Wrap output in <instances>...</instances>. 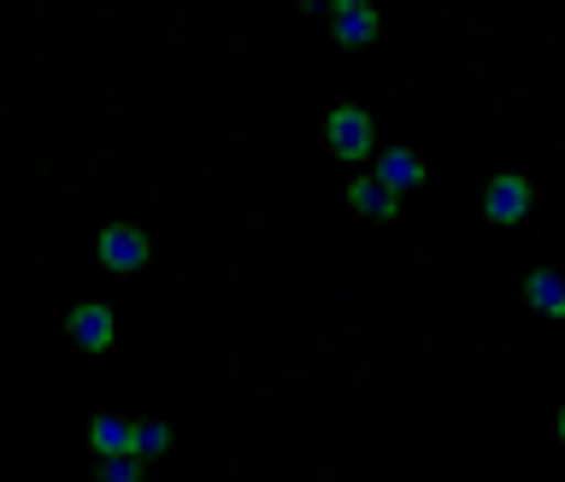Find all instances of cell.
I'll use <instances>...</instances> for the list:
<instances>
[{"label": "cell", "instance_id": "cell-12", "mask_svg": "<svg viewBox=\"0 0 565 482\" xmlns=\"http://www.w3.org/2000/svg\"><path fill=\"white\" fill-rule=\"evenodd\" d=\"M559 441H565V412H559Z\"/></svg>", "mask_w": 565, "mask_h": 482}, {"label": "cell", "instance_id": "cell-1", "mask_svg": "<svg viewBox=\"0 0 565 482\" xmlns=\"http://www.w3.org/2000/svg\"><path fill=\"white\" fill-rule=\"evenodd\" d=\"M330 147L341 153V160H366L371 153V118L359 107H336L330 112Z\"/></svg>", "mask_w": 565, "mask_h": 482}, {"label": "cell", "instance_id": "cell-4", "mask_svg": "<svg viewBox=\"0 0 565 482\" xmlns=\"http://www.w3.org/2000/svg\"><path fill=\"white\" fill-rule=\"evenodd\" d=\"M65 330H72V341H77V348H89V353L112 348V313H107V306H77Z\"/></svg>", "mask_w": 565, "mask_h": 482}, {"label": "cell", "instance_id": "cell-7", "mask_svg": "<svg viewBox=\"0 0 565 482\" xmlns=\"http://www.w3.org/2000/svg\"><path fill=\"white\" fill-rule=\"evenodd\" d=\"M377 36V12L371 7H336V42L341 47H366Z\"/></svg>", "mask_w": 565, "mask_h": 482}, {"label": "cell", "instance_id": "cell-10", "mask_svg": "<svg viewBox=\"0 0 565 482\" xmlns=\"http://www.w3.org/2000/svg\"><path fill=\"white\" fill-rule=\"evenodd\" d=\"M165 447H171L165 424H130V453L135 459H153V453H165Z\"/></svg>", "mask_w": 565, "mask_h": 482}, {"label": "cell", "instance_id": "cell-3", "mask_svg": "<svg viewBox=\"0 0 565 482\" xmlns=\"http://www.w3.org/2000/svg\"><path fill=\"white\" fill-rule=\"evenodd\" d=\"M483 212L495 223H519L530 212V183L524 177H495L489 183V195H483Z\"/></svg>", "mask_w": 565, "mask_h": 482}, {"label": "cell", "instance_id": "cell-11", "mask_svg": "<svg viewBox=\"0 0 565 482\" xmlns=\"http://www.w3.org/2000/svg\"><path fill=\"white\" fill-rule=\"evenodd\" d=\"M100 476H107V482H142V459H135V453H112L107 464H100Z\"/></svg>", "mask_w": 565, "mask_h": 482}, {"label": "cell", "instance_id": "cell-5", "mask_svg": "<svg viewBox=\"0 0 565 482\" xmlns=\"http://www.w3.org/2000/svg\"><path fill=\"white\" fill-rule=\"evenodd\" d=\"M524 295H530V306H536V313L565 318V277H559V271H530Z\"/></svg>", "mask_w": 565, "mask_h": 482}, {"label": "cell", "instance_id": "cell-6", "mask_svg": "<svg viewBox=\"0 0 565 482\" xmlns=\"http://www.w3.org/2000/svg\"><path fill=\"white\" fill-rule=\"evenodd\" d=\"M377 183H389L401 195V188H413V183H424V165L413 160L406 147H389L383 160H377Z\"/></svg>", "mask_w": 565, "mask_h": 482}, {"label": "cell", "instance_id": "cell-2", "mask_svg": "<svg viewBox=\"0 0 565 482\" xmlns=\"http://www.w3.org/2000/svg\"><path fill=\"white\" fill-rule=\"evenodd\" d=\"M100 260H107L112 271H135L148 260V235L135 230V223H112V230L100 235Z\"/></svg>", "mask_w": 565, "mask_h": 482}, {"label": "cell", "instance_id": "cell-8", "mask_svg": "<svg viewBox=\"0 0 565 482\" xmlns=\"http://www.w3.org/2000/svg\"><path fill=\"white\" fill-rule=\"evenodd\" d=\"M348 195H354L359 212H371V218H395V212H401V206H395V188L377 183V177H359V183L348 188Z\"/></svg>", "mask_w": 565, "mask_h": 482}, {"label": "cell", "instance_id": "cell-9", "mask_svg": "<svg viewBox=\"0 0 565 482\" xmlns=\"http://www.w3.org/2000/svg\"><path fill=\"white\" fill-rule=\"evenodd\" d=\"M89 441H95V453H100V459L130 453V424H124V418H107V412H100V418L89 424Z\"/></svg>", "mask_w": 565, "mask_h": 482}]
</instances>
